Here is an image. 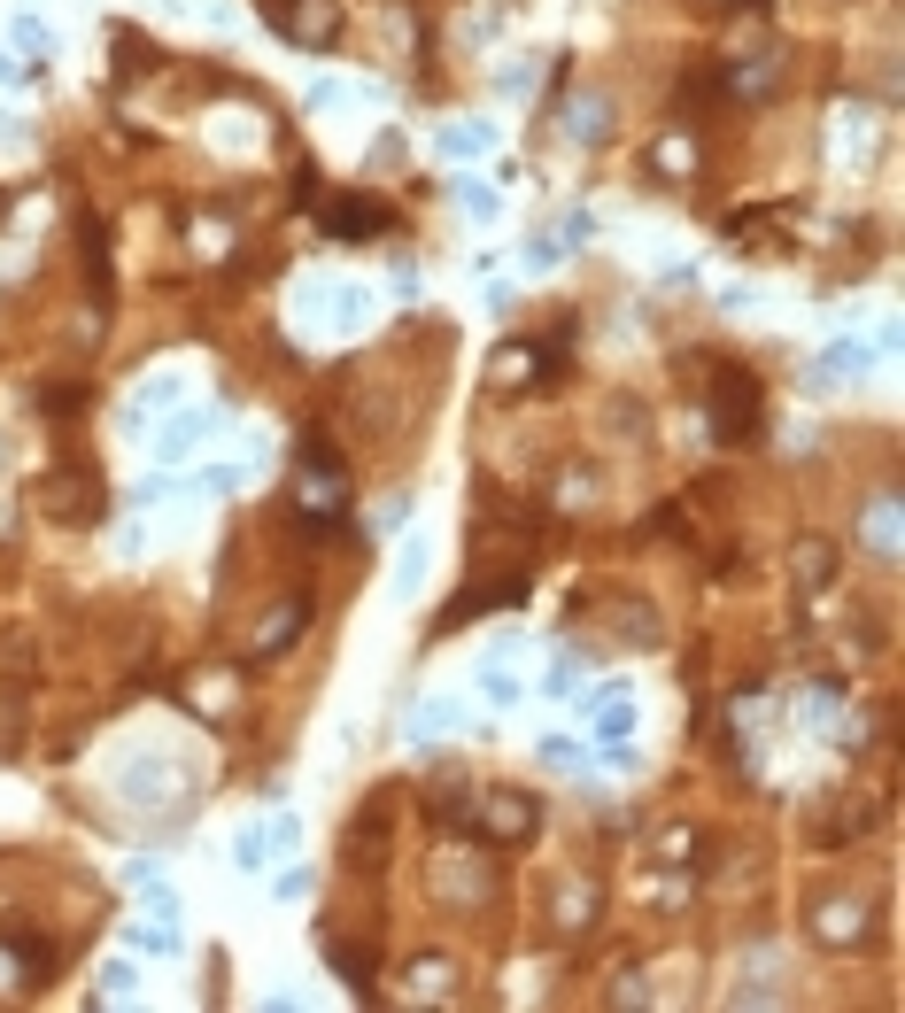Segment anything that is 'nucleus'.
<instances>
[{
  "instance_id": "obj_1",
  "label": "nucleus",
  "mask_w": 905,
  "mask_h": 1013,
  "mask_svg": "<svg viewBox=\"0 0 905 1013\" xmlns=\"http://www.w3.org/2000/svg\"><path fill=\"white\" fill-rule=\"evenodd\" d=\"M712 410H720V434L728 441H751L759 434V387H751V372H720V387H712Z\"/></svg>"
},
{
  "instance_id": "obj_2",
  "label": "nucleus",
  "mask_w": 905,
  "mask_h": 1013,
  "mask_svg": "<svg viewBox=\"0 0 905 1013\" xmlns=\"http://www.w3.org/2000/svg\"><path fill=\"white\" fill-rule=\"evenodd\" d=\"M534 820H526V797H496V836H526Z\"/></svg>"
},
{
  "instance_id": "obj_3",
  "label": "nucleus",
  "mask_w": 905,
  "mask_h": 1013,
  "mask_svg": "<svg viewBox=\"0 0 905 1013\" xmlns=\"http://www.w3.org/2000/svg\"><path fill=\"white\" fill-rule=\"evenodd\" d=\"M596 727H604V735H612V743H619V735L635 727V704H627V696H612V712H604V720H596Z\"/></svg>"
},
{
  "instance_id": "obj_4",
  "label": "nucleus",
  "mask_w": 905,
  "mask_h": 1013,
  "mask_svg": "<svg viewBox=\"0 0 905 1013\" xmlns=\"http://www.w3.org/2000/svg\"><path fill=\"white\" fill-rule=\"evenodd\" d=\"M194 441H202V418H186V426H178V434H163V457H186V449H194Z\"/></svg>"
}]
</instances>
